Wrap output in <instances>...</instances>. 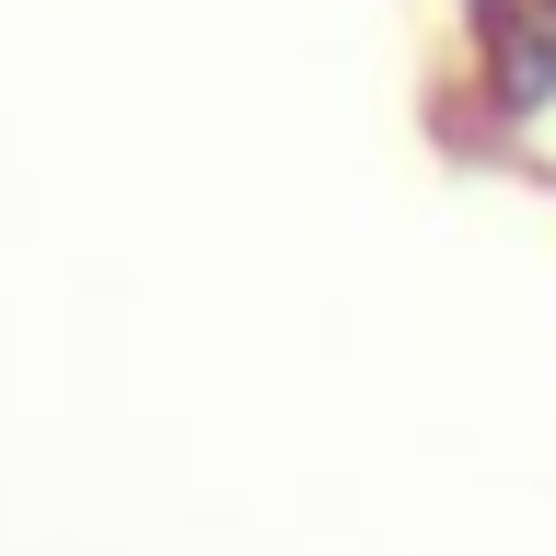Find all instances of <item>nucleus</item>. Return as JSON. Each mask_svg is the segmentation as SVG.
<instances>
[{"label": "nucleus", "mask_w": 556, "mask_h": 556, "mask_svg": "<svg viewBox=\"0 0 556 556\" xmlns=\"http://www.w3.org/2000/svg\"><path fill=\"white\" fill-rule=\"evenodd\" d=\"M464 24V93L498 139L545 128L556 116V12L545 0H452Z\"/></svg>", "instance_id": "1"}, {"label": "nucleus", "mask_w": 556, "mask_h": 556, "mask_svg": "<svg viewBox=\"0 0 556 556\" xmlns=\"http://www.w3.org/2000/svg\"><path fill=\"white\" fill-rule=\"evenodd\" d=\"M545 12H556V0H545Z\"/></svg>", "instance_id": "2"}]
</instances>
